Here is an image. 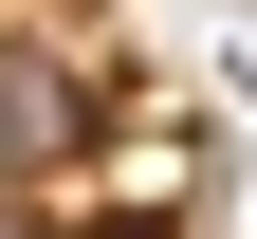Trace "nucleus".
Here are the masks:
<instances>
[{"label": "nucleus", "mask_w": 257, "mask_h": 239, "mask_svg": "<svg viewBox=\"0 0 257 239\" xmlns=\"http://www.w3.org/2000/svg\"><path fill=\"white\" fill-rule=\"evenodd\" d=\"M55 166H74V111H55V74H37V55H0V202H19V184H55Z\"/></svg>", "instance_id": "f257e3e1"}]
</instances>
